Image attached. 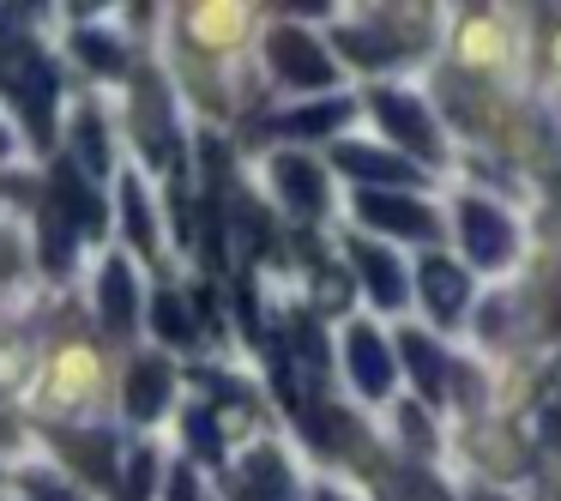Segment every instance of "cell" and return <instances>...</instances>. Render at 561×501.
Masks as SVG:
<instances>
[{"mask_svg":"<svg viewBox=\"0 0 561 501\" xmlns=\"http://www.w3.org/2000/svg\"><path fill=\"white\" fill-rule=\"evenodd\" d=\"M266 55H272V73L284 79V86H302V91H320V86H332V73L339 67L327 61V49H320L314 37H302V31H272V43H266Z\"/></svg>","mask_w":561,"mask_h":501,"instance_id":"cell-3","label":"cell"},{"mask_svg":"<svg viewBox=\"0 0 561 501\" xmlns=\"http://www.w3.org/2000/svg\"><path fill=\"white\" fill-rule=\"evenodd\" d=\"M73 151H79V163H85V170H103V163H110V151H103V122H98V115H79Z\"/></svg>","mask_w":561,"mask_h":501,"instance_id":"cell-17","label":"cell"},{"mask_svg":"<svg viewBox=\"0 0 561 501\" xmlns=\"http://www.w3.org/2000/svg\"><path fill=\"white\" fill-rule=\"evenodd\" d=\"M0 151H7V134H0Z\"/></svg>","mask_w":561,"mask_h":501,"instance_id":"cell-26","label":"cell"},{"mask_svg":"<svg viewBox=\"0 0 561 501\" xmlns=\"http://www.w3.org/2000/svg\"><path fill=\"white\" fill-rule=\"evenodd\" d=\"M356 115V103L351 98H327V103H308V110H290V115H278V134H339L344 122Z\"/></svg>","mask_w":561,"mask_h":501,"instance_id":"cell-13","label":"cell"},{"mask_svg":"<svg viewBox=\"0 0 561 501\" xmlns=\"http://www.w3.org/2000/svg\"><path fill=\"white\" fill-rule=\"evenodd\" d=\"M344 368H351V380H356V392H363V399H387V387H392V351H387V339H380L368 320H351V332H344Z\"/></svg>","mask_w":561,"mask_h":501,"instance_id":"cell-7","label":"cell"},{"mask_svg":"<svg viewBox=\"0 0 561 501\" xmlns=\"http://www.w3.org/2000/svg\"><path fill=\"white\" fill-rule=\"evenodd\" d=\"M55 206L67 212V224L73 230H85V236H98L103 230V212H98V200L79 187V175L73 170H55Z\"/></svg>","mask_w":561,"mask_h":501,"instance_id":"cell-15","label":"cell"},{"mask_svg":"<svg viewBox=\"0 0 561 501\" xmlns=\"http://www.w3.org/2000/svg\"><path fill=\"white\" fill-rule=\"evenodd\" d=\"M134 272H127V260H110L103 266V320H110L115 332H127L134 327Z\"/></svg>","mask_w":561,"mask_h":501,"instance_id":"cell-14","label":"cell"},{"mask_svg":"<svg viewBox=\"0 0 561 501\" xmlns=\"http://www.w3.org/2000/svg\"><path fill=\"white\" fill-rule=\"evenodd\" d=\"M67 453H73V465H85L91 477H110V441H103V435H85V441H73Z\"/></svg>","mask_w":561,"mask_h":501,"instance_id":"cell-19","label":"cell"},{"mask_svg":"<svg viewBox=\"0 0 561 501\" xmlns=\"http://www.w3.org/2000/svg\"><path fill=\"white\" fill-rule=\"evenodd\" d=\"M332 158H339L344 175L368 182L375 194H416V187H423V170H416V163L392 158V151H380V146H332Z\"/></svg>","mask_w":561,"mask_h":501,"instance_id":"cell-6","label":"cell"},{"mask_svg":"<svg viewBox=\"0 0 561 501\" xmlns=\"http://www.w3.org/2000/svg\"><path fill=\"white\" fill-rule=\"evenodd\" d=\"M122 501H151V453H134V471H127V496Z\"/></svg>","mask_w":561,"mask_h":501,"instance_id":"cell-21","label":"cell"},{"mask_svg":"<svg viewBox=\"0 0 561 501\" xmlns=\"http://www.w3.org/2000/svg\"><path fill=\"white\" fill-rule=\"evenodd\" d=\"M416 291H423V308L428 320H440V327H459L465 308H471V278H465V266H447V260H423V272H416Z\"/></svg>","mask_w":561,"mask_h":501,"instance_id":"cell-8","label":"cell"},{"mask_svg":"<svg viewBox=\"0 0 561 501\" xmlns=\"http://www.w3.org/2000/svg\"><path fill=\"white\" fill-rule=\"evenodd\" d=\"M163 405H170V363L146 356V363H134V375H127V417L151 423Z\"/></svg>","mask_w":561,"mask_h":501,"instance_id":"cell-12","label":"cell"},{"mask_svg":"<svg viewBox=\"0 0 561 501\" xmlns=\"http://www.w3.org/2000/svg\"><path fill=\"white\" fill-rule=\"evenodd\" d=\"M399 356L411 363V375H416V392H423V405H447V351H440L428 332H416V327H404L399 332Z\"/></svg>","mask_w":561,"mask_h":501,"instance_id":"cell-10","label":"cell"},{"mask_svg":"<svg viewBox=\"0 0 561 501\" xmlns=\"http://www.w3.org/2000/svg\"><path fill=\"white\" fill-rule=\"evenodd\" d=\"M459 242L483 272H501L519 254V224L501 206H489V200H459Z\"/></svg>","mask_w":561,"mask_h":501,"instance_id":"cell-1","label":"cell"},{"mask_svg":"<svg viewBox=\"0 0 561 501\" xmlns=\"http://www.w3.org/2000/svg\"><path fill=\"white\" fill-rule=\"evenodd\" d=\"M356 218L380 236H399V242H435L440 236L435 206L416 200V194H375V187H368V194H356Z\"/></svg>","mask_w":561,"mask_h":501,"instance_id":"cell-2","label":"cell"},{"mask_svg":"<svg viewBox=\"0 0 561 501\" xmlns=\"http://www.w3.org/2000/svg\"><path fill=\"white\" fill-rule=\"evenodd\" d=\"M351 260H356V272H363L375 308H387V315H392V308L411 303V278H404V266H399V254H392V248H380V242H351Z\"/></svg>","mask_w":561,"mask_h":501,"instance_id":"cell-9","label":"cell"},{"mask_svg":"<svg viewBox=\"0 0 561 501\" xmlns=\"http://www.w3.org/2000/svg\"><path fill=\"white\" fill-rule=\"evenodd\" d=\"M272 182H278L284 206L302 212V218H320V212H327V175H320L308 158H278L272 163Z\"/></svg>","mask_w":561,"mask_h":501,"instance_id":"cell-11","label":"cell"},{"mask_svg":"<svg viewBox=\"0 0 561 501\" xmlns=\"http://www.w3.org/2000/svg\"><path fill=\"white\" fill-rule=\"evenodd\" d=\"M375 115L387 127V139H399L411 158H435L440 134H435V115L423 110V98H411V91H375Z\"/></svg>","mask_w":561,"mask_h":501,"instance_id":"cell-5","label":"cell"},{"mask_svg":"<svg viewBox=\"0 0 561 501\" xmlns=\"http://www.w3.org/2000/svg\"><path fill=\"white\" fill-rule=\"evenodd\" d=\"M79 55H85L98 73H115V67H122V49H115V43H103V37H91V31H79Z\"/></svg>","mask_w":561,"mask_h":501,"instance_id":"cell-20","label":"cell"},{"mask_svg":"<svg viewBox=\"0 0 561 501\" xmlns=\"http://www.w3.org/2000/svg\"><path fill=\"white\" fill-rule=\"evenodd\" d=\"M170 501H199V483H194V471H175V477H170Z\"/></svg>","mask_w":561,"mask_h":501,"instance_id":"cell-24","label":"cell"},{"mask_svg":"<svg viewBox=\"0 0 561 501\" xmlns=\"http://www.w3.org/2000/svg\"><path fill=\"white\" fill-rule=\"evenodd\" d=\"M122 218H127V236H134L139 248L158 242V236H151V212H146V194H139V182L122 187Z\"/></svg>","mask_w":561,"mask_h":501,"instance_id":"cell-18","label":"cell"},{"mask_svg":"<svg viewBox=\"0 0 561 501\" xmlns=\"http://www.w3.org/2000/svg\"><path fill=\"white\" fill-rule=\"evenodd\" d=\"M151 320H158V332H163L170 344H187V339H194V320H187L182 296H158V303H151Z\"/></svg>","mask_w":561,"mask_h":501,"instance_id":"cell-16","label":"cell"},{"mask_svg":"<svg viewBox=\"0 0 561 501\" xmlns=\"http://www.w3.org/2000/svg\"><path fill=\"white\" fill-rule=\"evenodd\" d=\"M314 501H351V496H339V489H320V496Z\"/></svg>","mask_w":561,"mask_h":501,"instance_id":"cell-25","label":"cell"},{"mask_svg":"<svg viewBox=\"0 0 561 501\" xmlns=\"http://www.w3.org/2000/svg\"><path fill=\"white\" fill-rule=\"evenodd\" d=\"M0 79L13 86V98H19V110H25L31 134L49 139V134H55V115H49V103H55V73H49V61H43V55H13V61H0Z\"/></svg>","mask_w":561,"mask_h":501,"instance_id":"cell-4","label":"cell"},{"mask_svg":"<svg viewBox=\"0 0 561 501\" xmlns=\"http://www.w3.org/2000/svg\"><path fill=\"white\" fill-rule=\"evenodd\" d=\"M25 489H31L37 501H73V489L55 483V477H25Z\"/></svg>","mask_w":561,"mask_h":501,"instance_id":"cell-23","label":"cell"},{"mask_svg":"<svg viewBox=\"0 0 561 501\" xmlns=\"http://www.w3.org/2000/svg\"><path fill=\"white\" fill-rule=\"evenodd\" d=\"M187 435H194V453H206V459H218V429H211V417H187Z\"/></svg>","mask_w":561,"mask_h":501,"instance_id":"cell-22","label":"cell"}]
</instances>
